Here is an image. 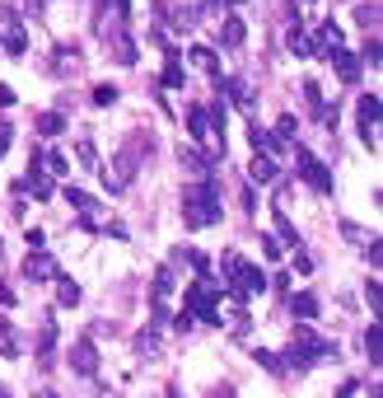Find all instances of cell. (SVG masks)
<instances>
[{"mask_svg":"<svg viewBox=\"0 0 383 398\" xmlns=\"http://www.w3.org/2000/svg\"><path fill=\"white\" fill-rule=\"evenodd\" d=\"M234 5H243V0H234Z\"/></svg>","mask_w":383,"mask_h":398,"instance_id":"cell-39","label":"cell"},{"mask_svg":"<svg viewBox=\"0 0 383 398\" xmlns=\"http://www.w3.org/2000/svg\"><path fill=\"white\" fill-rule=\"evenodd\" d=\"M365 356H369V366H379V356H383V333H379V323H369V333H365Z\"/></svg>","mask_w":383,"mask_h":398,"instance_id":"cell-10","label":"cell"},{"mask_svg":"<svg viewBox=\"0 0 383 398\" xmlns=\"http://www.w3.org/2000/svg\"><path fill=\"white\" fill-rule=\"evenodd\" d=\"M10 136H14V132H10V122H0V155L10 150Z\"/></svg>","mask_w":383,"mask_h":398,"instance_id":"cell-37","label":"cell"},{"mask_svg":"<svg viewBox=\"0 0 383 398\" xmlns=\"http://www.w3.org/2000/svg\"><path fill=\"white\" fill-rule=\"evenodd\" d=\"M173 328H178V333H192V328H197V318H192V314H187V309H182V314L173 318Z\"/></svg>","mask_w":383,"mask_h":398,"instance_id":"cell-31","label":"cell"},{"mask_svg":"<svg viewBox=\"0 0 383 398\" xmlns=\"http://www.w3.org/2000/svg\"><path fill=\"white\" fill-rule=\"evenodd\" d=\"M56 300H61V305H79V286L71 277H61V272H56Z\"/></svg>","mask_w":383,"mask_h":398,"instance_id":"cell-12","label":"cell"},{"mask_svg":"<svg viewBox=\"0 0 383 398\" xmlns=\"http://www.w3.org/2000/svg\"><path fill=\"white\" fill-rule=\"evenodd\" d=\"M206 10H225V0H206Z\"/></svg>","mask_w":383,"mask_h":398,"instance_id":"cell-38","label":"cell"},{"mask_svg":"<svg viewBox=\"0 0 383 398\" xmlns=\"http://www.w3.org/2000/svg\"><path fill=\"white\" fill-rule=\"evenodd\" d=\"M276 230H281V239L290 244V248H299V230H295V225H290L285 215H276Z\"/></svg>","mask_w":383,"mask_h":398,"instance_id":"cell-23","label":"cell"},{"mask_svg":"<svg viewBox=\"0 0 383 398\" xmlns=\"http://www.w3.org/2000/svg\"><path fill=\"white\" fill-rule=\"evenodd\" d=\"M318 43H323V47H341V28H336L332 19H328V24L318 28Z\"/></svg>","mask_w":383,"mask_h":398,"instance_id":"cell-21","label":"cell"},{"mask_svg":"<svg viewBox=\"0 0 383 398\" xmlns=\"http://www.w3.org/2000/svg\"><path fill=\"white\" fill-rule=\"evenodd\" d=\"M94 104L112 108V104H117V84H99V89H94Z\"/></svg>","mask_w":383,"mask_h":398,"instance_id":"cell-22","label":"cell"},{"mask_svg":"<svg viewBox=\"0 0 383 398\" xmlns=\"http://www.w3.org/2000/svg\"><path fill=\"white\" fill-rule=\"evenodd\" d=\"M164 84H169V89H178V84H182V56L173 52V47H169V66H164Z\"/></svg>","mask_w":383,"mask_h":398,"instance_id":"cell-15","label":"cell"},{"mask_svg":"<svg viewBox=\"0 0 383 398\" xmlns=\"http://www.w3.org/2000/svg\"><path fill=\"white\" fill-rule=\"evenodd\" d=\"M169 291H173V272L164 267V272L154 277V300H164V295H169Z\"/></svg>","mask_w":383,"mask_h":398,"instance_id":"cell-25","label":"cell"},{"mask_svg":"<svg viewBox=\"0 0 383 398\" xmlns=\"http://www.w3.org/2000/svg\"><path fill=\"white\" fill-rule=\"evenodd\" d=\"M360 66H369V71H374V66H383V61H379V38H374V33L365 38V52H360Z\"/></svg>","mask_w":383,"mask_h":398,"instance_id":"cell-17","label":"cell"},{"mask_svg":"<svg viewBox=\"0 0 383 398\" xmlns=\"http://www.w3.org/2000/svg\"><path fill=\"white\" fill-rule=\"evenodd\" d=\"M295 347L304 351L308 361H328V356L336 361V342H328V338H318V333H313L308 323H299V328H295Z\"/></svg>","mask_w":383,"mask_h":398,"instance_id":"cell-4","label":"cell"},{"mask_svg":"<svg viewBox=\"0 0 383 398\" xmlns=\"http://www.w3.org/2000/svg\"><path fill=\"white\" fill-rule=\"evenodd\" d=\"M257 361H262V366H267L271 375H281V371H285V366H281V356H271V351H257Z\"/></svg>","mask_w":383,"mask_h":398,"instance_id":"cell-29","label":"cell"},{"mask_svg":"<svg viewBox=\"0 0 383 398\" xmlns=\"http://www.w3.org/2000/svg\"><path fill=\"white\" fill-rule=\"evenodd\" d=\"M24 272L33 277V281H51V277H56V263H51L47 248H33V253H28V263H24Z\"/></svg>","mask_w":383,"mask_h":398,"instance_id":"cell-7","label":"cell"},{"mask_svg":"<svg viewBox=\"0 0 383 398\" xmlns=\"http://www.w3.org/2000/svg\"><path fill=\"white\" fill-rule=\"evenodd\" d=\"M66 202H71V207H79V211H94V207H99L89 192H79V187H71V183H66Z\"/></svg>","mask_w":383,"mask_h":398,"instance_id":"cell-18","label":"cell"},{"mask_svg":"<svg viewBox=\"0 0 383 398\" xmlns=\"http://www.w3.org/2000/svg\"><path fill=\"white\" fill-rule=\"evenodd\" d=\"M290 309H295L299 318H313V314H318V295H308V291L290 295Z\"/></svg>","mask_w":383,"mask_h":398,"instance_id":"cell-11","label":"cell"},{"mask_svg":"<svg viewBox=\"0 0 383 398\" xmlns=\"http://www.w3.org/2000/svg\"><path fill=\"white\" fill-rule=\"evenodd\" d=\"M71 366H75L79 375H99V351H94L89 338H79V342L71 347Z\"/></svg>","mask_w":383,"mask_h":398,"instance_id":"cell-6","label":"cell"},{"mask_svg":"<svg viewBox=\"0 0 383 398\" xmlns=\"http://www.w3.org/2000/svg\"><path fill=\"white\" fill-rule=\"evenodd\" d=\"M182 225L187 230L220 225V183H215V174H206L201 183L182 187Z\"/></svg>","mask_w":383,"mask_h":398,"instance_id":"cell-1","label":"cell"},{"mask_svg":"<svg viewBox=\"0 0 383 398\" xmlns=\"http://www.w3.org/2000/svg\"><path fill=\"white\" fill-rule=\"evenodd\" d=\"M332 61H336V75H341V80H346V84H356V80H360V56H351V52H341V47H332Z\"/></svg>","mask_w":383,"mask_h":398,"instance_id":"cell-9","label":"cell"},{"mask_svg":"<svg viewBox=\"0 0 383 398\" xmlns=\"http://www.w3.org/2000/svg\"><path fill=\"white\" fill-rule=\"evenodd\" d=\"M192 61H197L201 71H210V75H215V52H210V47H192Z\"/></svg>","mask_w":383,"mask_h":398,"instance_id":"cell-24","label":"cell"},{"mask_svg":"<svg viewBox=\"0 0 383 398\" xmlns=\"http://www.w3.org/2000/svg\"><path fill=\"white\" fill-rule=\"evenodd\" d=\"M290 132H295V117H290V113H285L281 122H276V136H290Z\"/></svg>","mask_w":383,"mask_h":398,"instance_id":"cell-36","label":"cell"},{"mask_svg":"<svg viewBox=\"0 0 383 398\" xmlns=\"http://www.w3.org/2000/svg\"><path fill=\"white\" fill-rule=\"evenodd\" d=\"M0 394H5V384H0Z\"/></svg>","mask_w":383,"mask_h":398,"instance_id":"cell-40","label":"cell"},{"mask_svg":"<svg viewBox=\"0 0 383 398\" xmlns=\"http://www.w3.org/2000/svg\"><path fill=\"white\" fill-rule=\"evenodd\" d=\"M187 132H192V141H210V132H206V113H201V108H187Z\"/></svg>","mask_w":383,"mask_h":398,"instance_id":"cell-13","label":"cell"},{"mask_svg":"<svg viewBox=\"0 0 383 398\" xmlns=\"http://www.w3.org/2000/svg\"><path fill=\"white\" fill-rule=\"evenodd\" d=\"M379 94H365V99H360V108H356V117H360V141H365V145H369V150H374V145H379Z\"/></svg>","mask_w":383,"mask_h":398,"instance_id":"cell-5","label":"cell"},{"mask_svg":"<svg viewBox=\"0 0 383 398\" xmlns=\"http://www.w3.org/2000/svg\"><path fill=\"white\" fill-rule=\"evenodd\" d=\"M220 295H225V286L197 281V286H187V295H182V309H187V314L197 318V323H220V314H215Z\"/></svg>","mask_w":383,"mask_h":398,"instance_id":"cell-2","label":"cell"},{"mask_svg":"<svg viewBox=\"0 0 383 398\" xmlns=\"http://www.w3.org/2000/svg\"><path fill=\"white\" fill-rule=\"evenodd\" d=\"M103 5H112V10H117V19H131V0H103Z\"/></svg>","mask_w":383,"mask_h":398,"instance_id":"cell-33","label":"cell"},{"mask_svg":"<svg viewBox=\"0 0 383 398\" xmlns=\"http://www.w3.org/2000/svg\"><path fill=\"white\" fill-rule=\"evenodd\" d=\"M295 164H299V174H304L308 187H318V192H332V169L313 155L308 145H295Z\"/></svg>","mask_w":383,"mask_h":398,"instance_id":"cell-3","label":"cell"},{"mask_svg":"<svg viewBox=\"0 0 383 398\" xmlns=\"http://www.w3.org/2000/svg\"><path fill=\"white\" fill-rule=\"evenodd\" d=\"M51 342H56V323H51V314H47L42 328H38V351H51Z\"/></svg>","mask_w":383,"mask_h":398,"instance_id":"cell-20","label":"cell"},{"mask_svg":"<svg viewBox=\"0 0 383 398\" xmlns=\"http://www.w3.org/2000/svg\"><path fill=\"white\" fill-rule=\"evenodd\" d=\"M79 159H84V164H99V150H94V141H79Z\"/></svg>","mask_w":383,"mask_h":398,"instance_id":"cell-30","label":"cell"},{"mask_svg":"<svg viewBox=\"0 0 383 398\" xmlns=\"http://www.w3.org/2000/svg\"><path fill=\"white\" fill-rule=\"evenodd\" d=\"M154 347H159L154 333H140V338H136V351H154Z\"/></svg>","mask_w":383,"mask_h":398,"instance_id":"cell-32","label":"cell"},{"mask_svg":"<svg viewBox=\"0 0 383 398\" xmlns=\"http://www.w3.org/2000/svg\"><path fill=\"white\" fill-rule=\"evenodd\" d=\"M243 38H248V28H243V19H238V14H230V19H225V47H238Z\"/></svg>","mask_w":383,"mask_h":398,"instance_id":"cell-14","label":"cell"},{"mask_svg":"<svg viewBox=\"0 0 383 398\" xmlns=\"http://www.w3.org/2000/svg\"><path fill=\"white\" fill-rule=\"evenodd\" d=\"M38 132L42 136H61L66 132V117H61V113H42V117H38Z\"/></svg>","mask_w":383,"mask_h":398,"instance_id":"cell-16","label":"cell"},{"mask_svg":"<svg viewBox=\"0 0 383 398\" xmlns=\"http://www.w3.org/2000/svg\"><path fill=\"white\" fill-rule=\"evenodd\" d=\"M42 159H47V169H51V174H66V169H71V164H66V155H61V150H47V155H42Z\"/></svg>","mask_w":383,"mask_h":398,"instance_id":"cell-27","label":"cell"},{"mask_svg":"<svg viewBox=\"0 0 383 398\" xmlns=\"http://www.w3.org/2000/svg\"><path fill=\"white\" fill-rule=\"evenodd\" d=\"M276 174H281V169H276V159L271 155H253V164H248V183H276Z\"/></svg>","mask_w":383,"mask_h":398,"instance_id":"cell-8","label":"cell"},{"mask_svg":"<svg viewBox=\"0 0 383 398\" xmlns=\"http://www.w3.org/2000/svg\"><path fill=\"white\" fill-rule=\"evenodd\" d=\"M365 300H369V309H379V281H369V286H365Z\"/></svg>","mask_w":383,"mask_h":398,"instance_id":"cell-34","label":"cell"},{"mask_svg":"<svg viewBox=\"0 0 383 398\" xmlns=\"http://www.w3.org/2000/svg\"><path fill=\"white\" fill-rule=\"evenodd\" d=\"M374 19H379V5H360V24H365V33L374 28Z\"/></svg>","mask_w":383,"mask_h":398,"instance_id":"cell-28","label":"cell"},{"mask_svg":"<svg viewBox=\"0 0 383 398\" xmlns=\"http://www.w3.org/2000/svg\"><path fill=\"white\" fill-rule=\"evenodd\" d=\"M19 104V99H14V89H10V84H0V108H14Z\"/></svg>","mask_w":383,"mask_h":398,"instance_id":"cell-35","label":"cell"},{"mask_svg":"<svg viewBox=\"0 0 383 398\" xmlns=\"http://www.w3.org/2000/svg\"><path fill=\"white\" fill-rule=\"evenodd\" d=\"M24 47H28V33H24V28H10V38H5V52H10V56H24Z\"/></svg>","mask_w":383,"mask_h":398,"instance_id":"cell-19","label":"cell"},{"mask_svg":"<svg viewBox=\"0 0 383 398\" xmlns=\"http://www.w3.org/2000/svg\"><path fill=\"white\" fill-rule=\"evenodd\" d=\"M262 253H267V258L276 263V258L285 253V248H281V239H276V235H262Z\"/></svg>","mask_w":383,"mask_h":398,"instance_id":"cell-26","label":"cell"}]
</instances>
